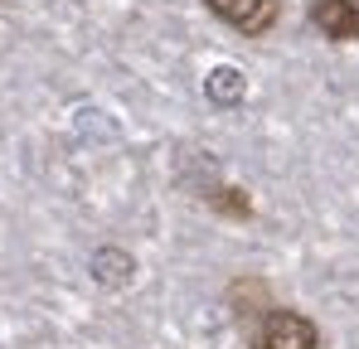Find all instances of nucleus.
<instances>
[{
  "label": "nucleus",
  "instance_id": "f257e3e1",
  "mask_svg": "<svg viewBox=\"0 0 359 349\" xmlns=\"http://www.w3.org/2000/svg\"><path fill=\"white\" fill-rule=\"evenodd\" d=\"M252 345L257 349H320V330L301 310L272 306V310H262V325H257Z\"/></svg>",
  "mask_w": 359,
  "mask_h": 349
},
{
  "label": "nucleus",
  "instance_id": "f03ea898",
  "mask_svg": "<svg viewBox=\"0 0 359 349\" xmlns=\"http://www.w3.org/2000/svg\"><path fill=\"white\" fill-rule=\"evenodd\" d=\"M204 5L238 34H267L277 20V0H204Z\"/></svg>",
  "mask_w": 359,
  "mask_h": 349
},
{
  "label": "nucleus",
  "instance_id": "7ed1b4c3",
  "mask_svg": "<svg viewBox=\"0 0 359 349\" xmlns=\"http://www.w3.org/2000/svg\"><path fill=\"white\" fill-rule=\"evenodd\" d=\"M311 20L320 25L325 39H359V5L355 0H316Z\"/></svg>",
  "mask_w": 359,
  "mask_h": 349
},
{
  "label": "nucleus",
  "instance_id": "20e7f679",
  "mask_svg": "<svg viewBox=\"0 0 359 349\" xmlns=\"http://www.w3.org/2000/svg\"><path fill=\"white\" fill-rule=\"evenodd\" d=\"M131 272H136L131 252H121V247H97V252H93V277H97V287L117 291V287L131 282Z\"/></svg>",
  "mask_w": 359,
  "mask_h": 349
},
{
  "label": "nucleus",
  "instance_id": "39448f33",
  "mask_svg": "<svg viewBox=\"0 0 359 349\" xmlns=\"http://www.w3.org/2000/svg\"><path fill=\"white\" fill-rule=\"evenodd\" d=\"M204 88H209V97H214L219 107H233V102H243V93H248V78H243L238 68L219 63V68L204 78Z\"/></svg>",
  "mask_w": 359,
  "mask_h": 349
},
{
  "label": "nucleus",
  "instance_id": "423d86ee",
  "mask_svg": "<svg viewBox=\"0 0 359 349\" xmlns=\"http://www.w3.org/2000/svg\"><path fill=\"white\" fill-rule=\"evenodd\" d=\"M209 204H214L219 214H229V219H248V214H252V204H248V194H243V189H214V194H209Z\"/></svg>",
  "mask_w": 359,
  "mask_h": 349
},
{
  "label": "nucleus",
  "instance_id": "0eeeda50",
  "mask_svg": "<svg viewBox=\"0 0 359 349\" xmlns=\"http://www.w3.org/2000/svg\"><path fill=\"white\" fill-rule=\"evenodd\" d=\"M355 5H359V0H355Z\"/></svg>",
  "mask_w": 359,
  "mask_h": 349
}]
</instances>
